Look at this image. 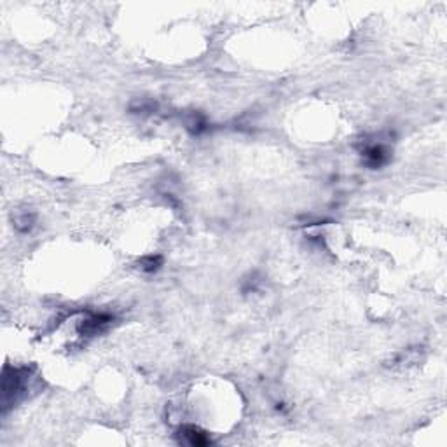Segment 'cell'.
<instances>
[{"label": "cell", "instance_id": "6da1fadb", "mask_svg": "<svg viewBox=\"0 0 447 447\" xmlns=\"http://www.w3.org/2000/svg\"><path fill=\"white\" fill-rule=\"evenodd\" d=\"M30 381L28 367H6L2 374V406L4 411L12 407L25 397Z\"/></svg>", "mask_w": 447, "mask_h": 447}, {"label": "cell", "instance_id": "7a4b0ae2", "mask_svg": "<svg viewBox=\"0 0 447 447\" xmlns=\"http://www.w3.org/2000/svg\"><path fill=\"white\" fill-rule=\"evenodd\" d=\"M114 322V316L107 315V313H93V315L86 316L83 322L77 325L80 336L84 338H95L98 334L105 332L110 325Z\"/></svg>", "mask_w": 447, "mask_h": 447}, {"label": "cell", "instance_id": "3957f363", "mask_svg": "<svg viewBox=\"0 0 447 447\" xmlns=\"http://www.w3.org/2000/svg\"><path fill=\"white\" fill-rule=\"evenodd\" d=\"M178 442L189 447H206L212 444L208 433L196 424H182L177 432Z\"/></svg>", "mask_w": 447, "mask_h": 447}, {"label": "cell", "instance_id": "277c9868", "mask_svg": "<svg viewBox=\"0 0 447 447\" xmlns=\"http://www.w3.org/2000/svg\"><path fill=\"white\" fill-rule=\"evenodd\" d=\"M390 149L384 144L378 142V144H369L365 145V149L362 151V157H364V163L367 164L369 168L375 170V168H381L383 164L388 163L390 160Z\"/></svg>", "mask_w": 447, "mask_h": 447}, {"label": "cell", "instance_id": "5b68a950", "mask_svg": "<svg viewBox=\"0 0 447 447\" xmlns=\"http://www.w3.org/2000/svg\"><path fill=\"white\" fill-rule=\"evenodd\" d=\"M35 224V215L32 212H28V210H25V212H19L18 215L14 217V226L18 231L21 232H28L32 228H34Z\"/></svg>", "mask_w": 447, "mask_h": 447}, {"label": "cell", "instance_id": "8992f818", "mask_svg": "<svg viewBox=\"0 0 447 447\" xmlns=\"http://www.w3.org/2000/svg\"><path fill=\"white\" fill-rule=\"evenodd\" d=\"M161 264H163V257L161 255H145V257H142L138 261V268L142 271H145V273H154V271L160 270Z\"/></svg>", "mask_w": 447, "mask_h": 447}]
</instances>
